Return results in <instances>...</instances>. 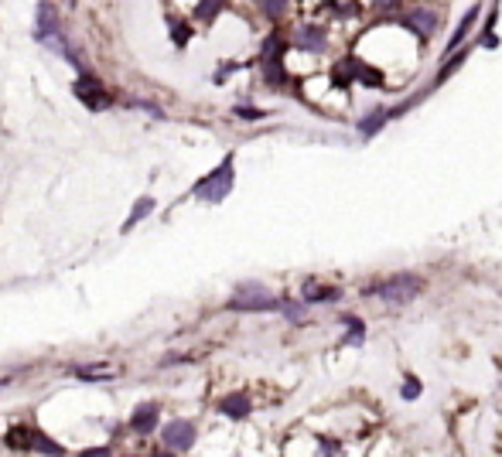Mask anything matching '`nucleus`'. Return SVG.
Listing matches in <instances>:
<instances>
[{"instance_id":"9b49d317","label":"nucleus","mask_w":502,"mask_h":457,"mask_svg":"<svg viewBox=\"0 0 502 457\" xmlns=\"http://www.w3.org/2000/svg\"><path fill=\"white\" fill-rule=\"evenodd\" d=\"M151 212H154V198H147V195H144V198H137V202H133V212L127 215V222L120 226V232H123V236H130V228L137 226V222H144Z\"/></svg>"},{"instance_id":"f03ea898","label":"nucleus","mask_w":502,"mask_h":457,"mask_svg":"<svg viewBox=\"0 0 502 457\" xmlns=\"http://www.w3.org/2000/svg\"><path fill=\"white\" fill-rule=\"evenodd\" d=\"M229 311H280V301L266 290L264 283H239L236 294L229 297Z\"/></svg>"},{"instance_id":"f257e3e1","label":"nucleus","mask_w":502,"mask_h":457,"mask_svg":"<svg viewBox=\"0 0 502 457\" xmlns=\"http://www.w3.org/2000/svg\"><path fill=\"white\" fill-rule=\"evenodd\" d=\"M233 154H226L222 157V164L215 168V171H209L205 178L195 184V198H202V202H209V205H219V202H226V195L233 191V181H236V171H233Z\"/></svg>"},{"instance_id":"b1692460","label":"nucleus","mask_w":502,"mask_h":457,"mask_svg":"<svg viewBox=\"0 0 502 457\" xmlns=\"http://www.w3.org/2000/svg\"><path fill=\"white\" fill-rule=\"evenodd\" d=\"M79 457H109V447H86Z\"/></svg>"},{"instance_id":"20e7f679","label":"nucleus","mask_w":502,"mask_h":457,"mask_svg":"<svg viewBox=\"0 0 502 457\" xmlns=\"http://www.w3.org/2000/svg\"><path fill=\"white\" fill-rule=\"evenodd\" d=\"M161 440L171 451H191L195 447V423L191 420H171L168 427H161Z\"/></svg>"},{"instance_id":"393cba45","label":"nucleus","mask_w":502,"mask_h":457,"mask_svg":"<svg viewBox=\"0 0 502 457\" xmlns=\"http://www.w3.org/2000/svg\"><path fill=\"white\" fill-rule=\"evenodd\" d=\"M284 11H287V4H264V14H273V18L284 14Z\"/></svg>"},{"instance_id":"6e6552de","label":"nucleus","mask_w":502,"mask_h":457,"mask_svg":"<svg viewBox=\"0 0 502 457\" xmlns=\"http://www.w3.org/2000/svg\"><path fill=\"white\" fill-rule=\"evenodd\" d=\"M27 451H34V454H45V457H62V454H65V447H62L58 440H52V437H45V433L38 430V427H31Z\"/></svg>"},{"instance_id":"2eb2a0df","label":"nucleus","mask_w":502,"mask_h":457,"mask_svg":"<svg viewBox=\"0 0 502 457\" xmlns=\"http://www.w3.org/2000/svg\"><path fill=\"white\" fill-rule=\"evenodd\" d=\"M55 31H58V25H55V11L48 7V4H41V7H38V38L45 41V38L55 34Z\"/></svg>"},{"instance_id":"4468645a","label":"nucleus","mask_w":502,"mask_h":457,"mask_svg":"<svg viewBox=\"0 0 502 457\" xmlns=\"http://www.w3.org/2000/svg\"><path fill=\"white\" fill-rule=\"evenodd\" d=\"M69 376L76 379H86V382H96V379H113V372H106L103 365H72Z\"/></svg>"},{"instance_id":"423d86ee","label":"nucleus","mask_w":502,"mask_h":457,"mask_svg":"<svg viewBox=\"0 0 502 457\" xmlns=\"http://www.w3.org/2000/svg\"><path fill=\"white\" fill-rule=\"evenodd\" d=\"M294 45H297L301 51H321L325 45H328V34H325V27L304 25V27H297V34H294Z\"/></svg>"},{"instance_id":"a211bd4d","label":"nucleus","mask_w":502,"mask_h":457,"mask_svg":"<svg viewBox=\"0 0 502 457\" xmlns=\"http://www.w3.org/2000/svg\"><path fill=\"white\" fill-rule=\"evenodd\" d=\"M461 65H465V51L451 55V62H448V65H441V72H437V79H434V86H441V82H445V79H448L451 72H454V69H461Z\"/></svg>"},{"instance_id":"4be33fe9","label":"nucleus","mask_w":502,"mask_h":457,"mask_svg":"<svg viewBox=\"0 0 502 457\" xmlns=\"http://www.w3.org/2000/svg\"><path fill=\"white\" fill-rule=\"evenodd\" d=\"M130 106H137V109H147L151 116H164V109H161L158 102H147V100H130Z\"/></svg>"},{"instance_id":"7ed1b4c3","label":"nucleus","mask_w":502,"mask_h":457,"mask_svg":"<svg viewBox=\"0 0 502 457\" xmlns=\"http://www.w3.org/2000/svg\"><path fill=\"white\" fill-rule=\"evenodd\" d=\"M369 294H379L386 304H407V301H414L421 294V280L414 277V273H397V277L376 283Z\"/></svg>"},{"instance_id":"aec40b11","label":"nucleus","mask_w":502,"mask_h":457,"mask_svg":"<svg viewBox=\"0 0 502 457\" xmlns=\"http://www.w3.org/2000/svg\"><path fill=\"white\" fill-rule=\"evenodd\" d=\"M219 11H222V4H198V7H195V18H198V21H212Z\"/></svg>"},{"instance_id":"39448f33","label":"nucleus","mask_w":502,"mask_h":457,"mask_svg":"<svg viewBox=\"0 0 502 457\" xmlns=\"http://www.w3.org/2000/svg\"><path fill=\"white\" fill-rule=\"evenodd\" d=\"M76 100H82L89 109H100V106H109V96H106L103 82L93 76V72H86V76L76 79Z\"/></svg>"},{"instance_id":"f8f14e48","label":"nucleus","mask_w":502,"mask_h":457,"mask_svg":"<svg viewBox=\"0 0 502 457\" xmlns=\"http://www.w3.org/2000/svg\"><path fill=\"white\" fill-rule=\"evenodd\" d=\"M478 11H482V7H472V11H468V14H465V18H461V25L454 27V34H451V41L448 45H445V51H454L458 48V45H461V41H465V34H468V27L475 25V18H478Z\"/></svg>"},{"instance_id":"412c9836","label":"nucleus","mask_w":502,"mask_h":457,"mask_svg":"<svg viewBox=\"0 0 502 457\" xmlns=\"http://www.w3.org/2000/svg\"><path fill=\"white\" fill-rule=\"evenodd\" d=\"M280 311H284L291 321H301V318H304V307L294 304V301H280Z\"/></svg>"},{"instance_id":"f3484780","label":"nucleus","mask_w":502,"mask_h":457,"mask_svg":"<svg viewBox=\"0 0 502 457\" xmlns=\"http://www.w3.org/2000/svg\"><path fill=\"white\" fill-rule=\"evenodd\" d=\"M168 25H171V38H175V45H178V48H185V41L191 38L188 25H182L178 18H168Z\"/></svg>"},{"instance_id":"5701e85b","label":"nucleus","mask_w":502,"mask_h":457,"mask_svg":"<svg viewBox=\"0 0 502 457\" xmlns=\"http://www.w3.org/2000/svg\"><path fill=\"white\" fill-rule=\"evenodd\" d=\"M236 116H243V120H260V116H264V109H253V106H236Z\"/></svg>"},{"instance_id":"0eeeda50","label":"nucleus","mask_w":502,"mask_h":457,"mask_svg":"<svg viewBox=\"0 0 502 457\" xmlns=\"http://www.w3.org/2000/svg\"><path fill=\"white\" fill-rule=\"evenodd\" d=\"M158 416H161V407H158V403H144V407L133 409L130 427H133L137 433H151V430H158Z\"/></svg>"},{"instance_id":"a878e982","label":"nucleus","mask_w":502,"mask_h":457,"mask_svg":"<svg viewBox=\"0 0 502 457\" xmlns=\"http://www.w3.org/2000/svg\"><path fill=\"white\" fill-rule=\"evenodd\" d=\"M151 457H178V454H171V451H154Z\"/></svg>"},{"instance_id":"ddd939ff","label":"nucleus","mask_w":502,"mask_h":457,"mask_svg":"<svg viewBox=\"0 0 502 457\" xmlns=\"http://www.w3.org/2000/svg\"><path fill=\"white\" fill-rule=\"evenodd\" d=\"M342 325L348 328V334L342 338V345H359V341L366 338V325H362V321L355 318V314H345V318H342Z\"/></svg>"},{"instance_id":"1a4fd4ad","label":"nucleus","mask_w":502,"mask_h":457,"mask_svg":"<svg viewBox=\"0 0 502 457\" xmlns=\"http://www.w3.org/2000/svg\"><path fill=\"white\" fill-rule=\"evenodd\" d=\"M219 409H222L229 420H246V416H250V409H253V403H250V396H246V393H229V396L219 403Z\"/></svg>"},{"instance_id":"dca6fc26","label":"nucleus","mask_w":502,"mask_h":457,"mask_svg":"<svg viewBox=\"0 0 502 457\" xmlns=\"http://www.w3.org/2000/svg\"><path fill=\"white\" fill-rule=\"evenodd\" d=\"M386 120H390V113H386V109H372L369 116H366V120L359 123V133H362V137L369 140L372 133H379V127H383Z\"/></svg>"},{"instance_id":"6ab92c4d","label":"nucleus","mask_w":502,"mask_h":457,"mask_svg":"<svg viewBox=\"0 0 502 457\" xmlns=\"http://www.w3.org/2000/svg\"><path fill=\"white\" fill-rule=\"evenodd\" d=\"M421 393H423L421 379H414V376H407V379H403V389H400V396H403V400H417Z\"/></svg>"},{"instance_id":"9d476101","label":"nucleus","mask_w":502,"mask_h":457,"mask_svg":"<svg viewBox=\"0 0 502 457\" xmlns=\"http://www.w3.org/2000/svg\"><path fill=\"white\" fill-rule=\"evenodd\" d=\"M339 297H342V290H339V287L304 283V301H308V304H332V301H339Z\"/></svg>"}]
</instances>
